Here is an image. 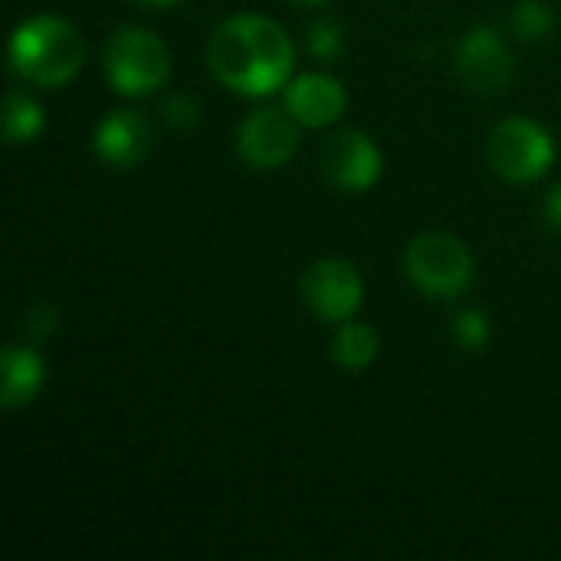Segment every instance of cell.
<instances>
[{
  "instance_id": "6da1fadb",
  "label": "cell",
  "mask_w": 561,
  "mask_h": 561,
  "mask_svg": "<svg viewBox=\"0 0 561 561\" xmlns=\"http://www.w3.org/2000/svg\"><path fill=\"white\" fill-rule=\"evenodd\" d=\"M207 62L224 85L243 95H266L289 79L293 43L276 20L243 13L217 26Z\"/></svg>"
},
{
  "instance_id": "7a4b0ae2",
  "label": "cell",
  "mask_w": 561,
  "mask_h": 561,
  "mask_svg": "<svg viewBox=\"0 0 561 561\" xmlns=\"http://www.w3.org/2000/svg\"><path fill=\"white\" fill-rule=\"evenodd\" d=\"M85 59L82 36L72 23L59 16H33L13 30L10 62L13 69L36 85L69 82Z\"/></svg>"
},
{
  "instance_id": "3957f363",
  "label": "cell",
  "mask_w": 561,
  "mask_h": 561,
  "mask_svg": "<svg viewBox=\"0 0 561 561\" xmlns=\"http://www.w3.org/2000/svg\"><path fill=\"white\" fill-rule=\"evenodd\" d=\"M105 72L122 95H148L168 82L171 59L154 33L125 26L105 46Z\"/></svg>"
},
{
  "instance_id": "277c9868",
  "label": "cell",
  "mask_w": 561,
  "mask_h": 561,
  "mask_svg": "<svg viewBox=\"0 0 561 561\" xmlns=\"http://www.w3.org/2000/svg\"><path fill=\"white\" fill-rule=\"evenodd\" d=\"M408 279L427 296H460L473 283V260L450 233H424L404 253Z\"/></svg>"
},
{
  "instance_id": "5b68a950",
  "label": "cell",
  "mask_w": 561,
  "mask_h": 561,
  "mask_svg": "<svg viewBox=\"0 0 561 561\" xmlns=\"http://www.w3.org/2000/svg\"><path fill=\"white\" fill-rule=\"evenodd\" d=\"M556 158V145L533 118H506L490 135V161L510 181H536Z\"/></svg>"
},
{
  "instance_id": "8992f818",
  "label": "cell",
  "mask_w": 561,
  "mask_h": 561,
  "mask_svg": "<svg viewBox=\"0 0 561 561\" xmlns=\"http://www.w3.org/2000/svg\"><path fill=\"white\" fill-rule=\"evenodd\" d=\"M362 276L345 260H319L302 276L306 306L325 322H345L362 306Z\"/></svg>"
},
{
  "instance_id": "52a82bcc",
  "label": "cell",
  "mask_w": 561,
  "mask_h": 561,
  "mask_svg": "<svg viewBox=\"0 0 561 561\" xmlns=\"http://www.w3.org/2000/svg\"><path fill=\"white\" fill-rule=\"evenodd\" d=\"M457 69L473 92H503L513 79V53L490 26H473L457 46Z\"/></svg>"
},
{
  "instance_id": "ba28073f",
  "label": "cell",
  "mask_w": 561,
  "mask_h": 561,
  "mask_svg": "<svg viewBox=\"0 0 561 561\" xmlns=\"http://www.w3.org/2000/svg\"><path fill=\"white\" fill-rule=\"evenodd\" d=\"M237 145L247 164L260 171H273L296 154V145H299L296 118L283 115L279 108H260L247 115V122L240 125Z\"/></svg>"
},
{
  "instance_id": "9c48e42d",
  "label": "cell",
  "mask_w": 561,
  "mask_h": 561,
  "mask_svg": "<svg viewBox=\"0 0 561 561\" xmlns=\"http://www.w3.org/2000/svg\"><path fill=\"white\" fill-rule=\"evenodd\" d=\"M322 174L342 191H365L381 178V151L362 131H342L322 148Z\"/></svg>"
},
{
  "instance_id": "30bf717a",
  "label": "cell",
  "mask_w": 561,
  "mask_h": 561,
  "mask_svg": "<svg viewBox=\"0 0 561 561\" xmlns=\"http://www.w3.org/2000/svg\"><path fill=\"white\" fill-rule=\"evenodd\" d=\"M286 108L299 125L325 128L332 125L345 108V89L339 79L325 72H306L289 82L286 89Z\"/></svg>"
},
{
  "instance_id": "8fae6325",
  "label": "cell",
  "mask_w": 561,
  "mask_h": 561,
  "mask_svg": "<svg viewBox=\"0 0 561 561\" xmlns=\"http://www.w3.org/2000/svg\"><path fill=\"white\" fill-rule=\"evenodd\" d=\"M151 151V128L138 112H112L95 128V154L112 168H135Z\"/></svg>"
},
{
  "instance_id": "7c38bea8",
  "label": "cell",
  "mask_w": 561,
  "mask_h": 561,
  "mask_svg": "<svg viewBox=\"0 0 561 561\" xmlns=\"http://www.w3.org/2000/svg\"><path fill=\"white\" fill-rule=\"evenodd\" d=\"M0 368H3V385H0V404L7 411H16L23 404L33 401V394L43 385V358L33 348L23 345H10L0 355Z\"/></svg>"
},
{
  "instance_id": "4fadbf2b",
  "label": "cell",
  "mask_w": 561,
  "mask_h": 561,
  "mask_svg": "<svg viewBox=\"0 0 561 561\" xmlns=\"http://www.w3.org/2000/svg\"><path fill=\"white\" fill-rule=\"evenodd\" d=\"M375 355H378V335L365 322H345L332 339V358L342 368H352V371L368 368Z\"/></svg>"
},
{
  "instance_id": "5bb4252c",
  "label": "cell",
  "mask_w": 561,
  "mask_h": 561,
  "mask_svg": "<svg viewBox=\"0 0 561 561\" xmlns=\"http://www.w3.org/2000/svg\"><path fill=\"white\" fill-rule=\"evenodd\" d=\"M43 131V108L23 95V92H10L3 102V135L10 145H23L33 141Z\"/></svg>"
},
{
  "instance_id": "9a60e30c",
  "label": "cell",
  "mask_w": 561,
  "mask_h": 561,
  "mask_svg": "<svg viewBox=\"0 0 561 561\" xmlns=\"http://www.w3.org/2000/svg\"><path fill=\"white\" fill-rule=\"evenodd\" d=\"M556 26V13L546 0H519L513 7V30L516 36L529 39V43H539L549 36V30Z\"/></svg>"
},
{
  "instance_id": "2e32d148",
  "label": "cell",
  "mask_w": 561,
  "mask_h": 561,
  "mask_svg": "<svg viewBox=\"0 0 561 561\" xmlns=\"http://www.w3.org/2000/svg\"><path fill=\"white\" fill-rule=\"evenodd\" d=\"M450 332H454L457 345L467 348V352H480V348H486V342H490V322H486V316L477 312V309L457 312Z\"/></svg>"
},
{
  "instance_id": "e0dca14e",
  "label": "cell",
  "mask_w": 561,
  "mask_h": 561,
  "mask_svg": "<svg viewBox=\"0 0 561 561\" xmlns=\"http://www.w3.org/2000/svg\"><path fill=\"white\" fill-rule=\"evenodd\" d=\"M309 53L319 56V59H335L345 46V36H342V26L329 16H319L312 26H309Z\"/></svg>"
},
{
  "instance_id": "ac0fdd59",
  "label": "cell",
  "mask_w": 561,
  "mask_h": 561,
  "mask_svg": "<svg viewBox=\"0 0 561 561\" xmlns=\"http://www.w3.org/2000/svg\"><path fill=\"white\" fill-rule=\"evenodd\" d=\"M197 115H201V108H197V102L191 95H171L164 102V118L174 128H191L197 122Z\"/></svg>"
},
{
  "instance_id": "d6986e66",
  "label": "cell",
  "mask_w": 561,
  "mask_h": 561,
  "mask_svg": "<svg viewBox=\"0 0 561 561\" xmlns=\"http://www.w3.org/2000/svg\"><path fill=\"white\" fill-rule=\"evenodd\" d=\"M33 339H43L56 329V309L49 302H36L30 312H26V325H23Z\"/></svg>"
},
{
  "instance_id": "ffe728a7",
  "label": "cell",
  "mask_w": 561,
  "mask_h": 561,
  "mask_svg": "<svg viewBox=\"0 0 561 561\" xmlns=\"http://www.w3.org/2000/svg\"><path fill=\"white\" fill-rule=\"evenodd\" d=\"M546 220L561 230V184H556L552 191H549V197H546Z\"/></svg>"
},
{
  "instance_id": "44dd1931",
  "label": "cell",
  "mask_w": 561,
  "mask_h": 561,
  "mask_svg": "<svg viewBox=\"0 0 561 561\" xmlns=\"http://www.w3.org/2000/svg\"><path fill=\"white\" fill-rule=\"evenodd\" d=\"M141 3H151V7H174V3H181V0H141Z\"/></svg>"
},
{
  "instance_id": "7402d4cb",
  "label": "cell",
  "mask_w": 561,
  "mask_h": 561,
  "mask_svg": "<svg viewBox=\"0 0 561 561\" xmlns=\"http://www.w3.org/2000/svg\"><path fill=\"white\" fill-rule=\"evenodd\" d=\"M293 3H299V7H319V3H325V0H293Z\"/></svg>"
}]
</instances>
